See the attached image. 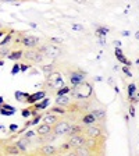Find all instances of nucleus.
<instances>
[{"label": "nucleus", "mask_w": 139, "mask_h": 156, "mask_svg": "<svg viewBox=\"0 0 139 156\" xmlns=\"http://www.w3.org/2000/svg\"><path fill=\"white\" fill-rule=\"evenodd\" d=\"M93 94V89H92V85L88 84L86 81H82L81 84L74 85V89H72V95L78 99H86L91 95Z\"/></svg>", "instance_id": "obj_1"}, {"label": "nucleus", "mask_w": 139, "mask_h": 156, "mask_svg": "<svg viewBox=\"0 0 139 156\" xmlns=\"http://www.w3.org/2000/svg\"><path fill=\"white\" fill-rule=\"evenodd\" d=\"M25 60H28V62H33V63H42L43 62V57H45V55H43L39 49L33 48V49H26L25 52H24V56H23Z\"/></svg>", "instance_id": "obj_2"}, {"label": "nucleus", "mask_w": 139, "mask_h": 156, "mask_svg": "<svg viewBox=\"0 0 139 156\" xmlns=\"http://www.w3.org/2000/svg\"><path fill=\"white\" fill-rule=\"evenodd\" d=\"M39 50L49 58H57L61 56V49L58 48V46H54V45H43L39 48Z\"/></svg>", "instance_id": "obj_3"}, {"label": "nucleus", "mask_w": 139, "mask_h": 156, "mask_svg": "<svg viewBox=\"0 0 139 156\" xmlns=\"http://www.w3.org/2000/svg\"><path fill=\"white\" fill-rule=\"evenodd\" d=\"M84 134L91 138H103V127L99 124H92V126L84 127Z\"/></svg>", "instance_id": "obj_4"}, {"label": "nucleus", "mask_w": 139, "mask_h": 156, "mask_svg": "<svg viewBox=\"0 0 139 156\" xmlns=\"http://www.w3.org/2000/svg\"><path fill=\"white\" fill-rule=\"evenodd\" d=\"M72 124L68 120H58L57 123L53 126V133L56 134V136H61V135H67L70 128H71Z\"/></svg>", "instance_id": "obj_5"}, {"label": "nucleus", "mask_w": 139, "mask_h": 156, "mask_svg": "<svg viewBox=\"0 0 139 156\" xmlns=\"http://www.w3.org/2000/svg\"><path fill=\"white\" fill-rule=\"evenodd\" d=\"M46 78H47V85L49 87L56 88V89H57V88L64 87V81H63V77H61L60 73L53 71L52 74H49Z\"/></svg>", "instance_id": "obj_6"}, {"label": "nucleus", "mask_w": 139, "mask_h": 156, "mask_svg": "<svg viewBox=\"0 0 139 156\" xmlns=\"http://www.w3.org/2000/svg\"><path fill=\"white\" fill-rule=\"evenodd\" d=\"M85 140H86V135H85L84 133L82 134H77V135H71L68 136V146H70V149H75V148H78V146H81L85 144Z\"/></svg>", "instance_id": "obj_7"}, {"label": "nucleus", "mask_w": 139, "mask_h": 156, "mask_svg": "<svg viewBox=\"0 0 139 156\" xmlns=\"http://www.w3.org/2000/svg\"><path fill=\"white\" fill-rule=\"evenodd\" d=\"M21 45L26 49H33V48H38L40 45V39L38 36H33V35H26L21 39Z\"/></svg>", "instance_id": "obj_8"}, {"label": "nucleus", "mask_w": 139, "mask_h": 156, "mask_svg": "<svg viewBox=\"0 0 139 156\" xmlns=\"http://www.w3.org/2000/svg\"><path fill=\"white\" fill-rule=\"evenodd\" d=\"M100 138H91V136H86V140H85V145L92 151V153H102V149L99 148L102 144V141H99Z\"/></svg>", "instance_id": "obj_9"}, {"label": "nucleus", "mask_w": 139, "mask_h": 156, "mask_svg": "<svg viewBox=\"0 0 139 156\" xmlns=\"http://www.w3.org/2000/svg\"><path fill=\"white\" fill-rule=\"evenodd\" d=\"M68 153L75 155V156H89V155H92V151L84 144V145H81V146H78V148H75V149L70 151Z\"/></svg>", "instance_id": "obj_10"}, {"label": "nucleus", "mask_w": 139, "mask_h": 156, "mask_svg": "<svg viewBox=\"0 0 139 156\" xmlns=\"http://www.w3.org/2000/svg\"><path fill=\"white\" fill-rule=\"evenodd\" d=\"M85 75L86 74L82 71H72L71 75H70V81H71L72 85H78L82 81H85Z\"/></svg>", "instance_id": "obj_11"}, {"label": "nucleus", "mask_w": 139, "mask_h": 156, "mask_svg": "<svg viewBox=\"0 0 139 156\" xmlns=\"http://www.w3.org/2000/svg\"><path fill=\"white\" fill-rule=\"evenodd\" d=\"M96 123H99L97 121V119H96V116H95L93 113H86L85 116H82V119H81V124L82 126H92V124H96Z\"/></svg>", "instance_id": "obj_12"}, {"label": "nucleus", "mask_w": 139, "mask_h": 156, "mask_svg": "<svg viewBox=\"0 0 139 156\" xmlns=\"http://www.w3.org/2000/svg\"><path fill=\"white\" fill-rule=\"evenodd\" d=\"M52 131H53V126L46 124V123H42L40 126H38V128H36V134H38L39 136L47 135V134H50Z\"/></svg>", "instance_id": "obj_13"}, {"label": "nucleus", "mask_w": 139, "mask_h": 156, "mask_svg": "<svg viewBox=\"0 0 139 156\" xmlns=\"http://www.w3.org/2000/svg\"><path fill=\"white\" fill-rule=\"evenodd\" d=\"M39 152L42 153V155H56L57 153V148L50 145V144H46V145L39 148Z\"/></svg>", "instance_id": "obj_14"}, {"label": "nucleus", "mask_w": 139, "mask_h": 156, "mask_svg": "<svg viewBox=\"0 0 139 156\" xmlns=\"http://www.w3.org/2000/svg\"><path fill=\"white\" fill-rule=\"evenodd\" d=\"M46 96L45 91H40V92H36V94H32V95H28V98H26V102L28 103H36V102H39L40 99H43V98Z\"/></svg>", "instance_id": "obj_15"}, {"label": "nucleus", "mask_w": 139, "mask_h": 156, "mask_svg": "<svg viewBox=\"0 0 139 156\" xmlns=\"http://www.w3.org/2000/svg\"><path fill=\"white\" fill-rule=\"evenodd\" d=\"M43 123H46V124H50V126H54L56 123L58 121V117L56 116L53 112H50V113H46L45 116H43Z\"/></svg>", "instance_id": "obj_16"}, {"label": "nucleus", "mask_w": 139, "mask_h": 156, "mask_svg": "<svg viewBox=\"0 0 139 156\" xmlns=\"http://www.w3.org/2000/svg\"><path fill=\"white\" fill-rule=\"evenodd\" d=\"M82 133H84V126L82 124H72L67 135L71 136V135H77V134H82Z\"/></svg>", "instance_id": "obj_17"}, {"label": "nucleus", "mask_w": 139, "mask_h": 156, "mask_svg": "<svg viewBox=\"0 0 139 156\" xmlns=\"http://www.w3.org/2000/svg\"><path fill=\"white\" fill-rule=\"evenodd\" d=\"M70 103H71V101H70V98L67 95H57L56 105H58V106H68Z\"/></svg>", "instance_id": "obj_18"}, {"label": "nucleus", "mask_w": 139, "mask_h": 156, "mask_svg": "<svg viewBox=\"0 0 139 156\" xmlns=\"http://www.w3.org/2000/svg\"><path fill=\"white\" fill-rule=\"evenodd\" d=\"M92 113L96 116V119H97L99 123H103V121L106 120V110H103V109H95Z\"/></svg>", "instance_id": "obj_19"}, {"label": "nucleus", "mask_w": 139, "mask_h": 156, "mask_svg": "<svg viewBox=\"0 0 139 156\" xmlns=\"http://www.w3.org/2000/svg\"><path fill=\"white\" fill-rule=\"evenodd\" d=\"M4 152H6L7 155H19V153H21V149H19L17 145H9L4 148Z\"/></svg>", "instance_id": "obj_20"}, {"label": "nucleus", "mask_w": 139, "mask_h": 156, "mask_svg": "<svg viewBox=\"0 0 139 156\" xmlns=\"http://www.w3.org/2000/svg\"><path fill=\"white\" fill-rule=\"evenodd\" d=\"M116 57H117V60L118 62H121V63H124V64H127V66H131V62H128L125 57H124V55H123V52H121V49L120 48H117L116 46Z\"/></svg>", "instance_id": "obj_21"}, {"label": "nucleus", "mask_w": 139, "mask_h": 156, "mask_svg": "<svg viewBox=\"0 0 139 156\" xmlns=\"http://www.w3.org/2000/svg\"><path fill=\"white\" fill-rule=\"evenodd\" d=\"M28 144H29V138H24V140H19L16 142V145L18 146L19 149H21V152H25L26 149H28Z\"/></svg>", "instance_id": "obj_22"}, {"label": "nucleus", "mask_w": 139, "mask_h": 156, "mask_svg": "<svg viewBox=\"0 0 139 156\" xmlns=\"http://www.w3.org/2000/svg\"><path fill=\"white\" fill-rule=\"evenodd\" d=\"M24 56V52L23 50H14V52H10V55L7 56V58H10V60H19V58Z\"/></svg>", "instance_id": "obj_23"}, {"label": "nucleus", "mask_w": 139, "mask_h": 156, "mask_svg": "<svg viewBox=\"0 0 139 156\" xmlns=\"http://www.w3.org/2000/svg\"><path fill=\"white\" fill-rule=\"evenodd\" d=\"M49 102H50V99H49V98H43L42 99V102H39V103H36V109H38V110H43V109H46V107L49 106Z\"/></svg>", "instance_id": "obj_24"}, {"label": "nucleus", "mask_w": 139, "mask_h": 156, "mask_svg": "<svg viewBox=\"0 0 139 156\" xmlns=\"http://www.w3.org/2000/svg\"><path fill=\"white\" fill-rule=\"evenodd\" d=\"M54 71V66L53 64H45V66H42V73L47 77L49 74H52V73Z\"/></svg>", "instance_id": "obj_25"}, {"label": "nucleus", "mask_w": 139, "mask_h": 156, "mask_svg": "<svg viewBox=\"0 0 139 156\" xmlns=\"http://www.w3.org/2000/svg\"><path fill=\"white\" fill-rule=\"evenodd\" d=\"M109 32V28L107 27H97L96 28V35L97 36H106Z\"/></svg>", "instance_id": "obj_26"}, {"label": "nucleus", "mask_w": 139, "mask_h": 156, "mask_svg": "<svg viewBox=\"0 0 139 156\" xmlns=\"http://www.w3.org/2000/svg\"><path fill=\"white\" fill-rule=\"evenodd\" d=\"M127 92H128V98H134V95H135L136 92V85L135 84H130L128 85V89H127Z\"/></svg>", "instance_id": "obj_27"}, {"label": "nucleus", "mask_w": 139, "mask_h": 156, "mask_svg": "<svg viewBox=\"0 0 139 156\" xmlns=\"http://www.w3.org/2000/svg\"><path fill=\"white\" fill-rule=\"evenodd\" d=\"M26 98H28V94H24V92H21V91L16 92V99L17 101L24 102V101H26Z\"/></svg>", "instance_id": "obj_28"}, {"label": "nucleus", "mask_w": 139, "mask_h": 156, "mask_svg": "<svg viewBox=\"0 0 139 156\" xmlns=\"http://www.w3.org/2000/svg\"><path fill=\"white\" fill-rule=\"evenodd\" d=\"M42 119H43V116H42V114H39V116H38V114H36V116H35V119H33L32 121H29V123H26V124H25V127H28V126H35V124H38L39 121L42 120Z\"/></svg>", "instance_id": "obj_29"}, {"label": "nucleus", "mask_w": 139, "mask_h": 156, "mask_svg": "<svg viewBox=\"0 0 139 156\" xmlns=\"http://www.w3.org/2000/svg\"><path fill=\"white\" fill-rule=\"evenodd\" d=\"M10 55V49L7 46H0V57H6Z\"/></svg>", "instance_id": "obj_30"}, {"label": "nucleus", "mask_w": 139, "mask_h": 156, "mask_svg": "<svg viewBox=\"0 0 139 156\" xmlns=\"http://www.w3.org/2000/svg\"><path fill=\"white\" fill-rule=\"evenodd\" d=\"M50 112H53V113H61V114H65V110H64V106H56V107H53Z\"/></svg>", "instance_id": "obj_31"}, {"label": "nucleus", "mask_w": 139, "mask_h": 156, "mask_svg": "<svg viewBox=\"0 0 139 156\" xmlns=\"http://www.w3.org/2000/svg\"><path fill=\"white\" fill-rule=\"evenodd\" d=\"M70 91H71V88H68V87H61V88H60V89L57 91V95H67Z\"/></svg>", "instance_id": "obj_32"}, {"label": "nucleus", "mask_w": 139, "mask_h": 156, "mask_svg": "<svg viewBox=\"0 0 139 156\" xmlns=\"http://www.w3.org/2000/svg\"><path fill=\"white\" fill-rule=\"evenodd\" d=\"M19 71H21V66H19V64H17V63H16V64L13 66V68H11V74H13V75H16V74H18Z\"/></svg>", "instance_id": "obj_33"}, {"label": "nucleus", "mask_w": 139, "mask_h": 156, "mask_svg": "<svg viewBox=\"0 0 139 156\" xmlns=\"http://www.w3.org/2000/svg\"><path fill=\"white\" fill-rule=\"evenodd\" d=\"M10 41H11V34H9V35H7L6 38H4L3 41L0 42V46H7V45H9Z\"/></svg>", "instance_id": "obj_34"}, {"label": "nucleus", "mask_w": 139, "mask_h": 156, "mask_svg": "<svg viewBox=\"0 0 139 156\" xmlns=\"http://www.w3.org/2000/svg\"><path fill=\"white\" fill-rule=\"evenodd\" d=\"M123 71H124V74H125L127 77H132V73L130 71V68L127 67V66H124V67H123Z\"/></svg>", "instance_id": "obj_35"}, {"label": "nucleus", "mask_w": 139, "mask_h": 156, "mask_svg": "<svg viewBox=\"0 0 139 156\" xmlns=\"http://www.w3.org/2000/svg\"><path fill=\"white\" fill-rule=\"evenodd\" d=\"M72 29H75V31H84V25H79V24H72Z\"/></svg>", "instance_id": "obj_36"}, {"label": "nucleus", "mask_w": 139, "mask_h": 156, "mask_svg": "<svg viewBox=\"0 0 139 156\" xmlns=\"http://www.w3.org/2000/svg\"><path fill=\"white\" fill-rule=\"evenodd\" d=\"M14 112H16V110H9V112H6V109H3V110L0 112V113L3 114V116H11V114H14Z\"/></svg>", "instance_id": "obj_37"}, {"label": "nucleus", "mask_w": 139, "mask_h": 156, "mask_svg": "<svg viewBox=\"0 0 139 156\" xmlns=\"http://www.w3.org/2000/svg\"><path fill=\"white\" fill-rule=\"evenodd\" d=\"M29 116H31V110H29V109H24L23 110V117H25L26 119V117H29Z\"/></svg>", "instance_id": "obj_38"}, {"label": "nucleus", "mask_w": 139, "mask_h": 156, "mask_svg": "<svg viewBox=\"0 0 139 156\" xmlns=\"http://www.w3.org/2000/svg\"><path fill=\"white\" fill-rule=\"evenodd\" d=\"M99 42H100L102 46L106 45V36H99Z\"/></svg>", "instance_id": "obj_39"}, {"label": "nucleus", "mask_w": 139, "mask_h": 156, "mask_svg": "<svg viewBox=\"0 0 139 156\" xmlns=\"http://www.w3.org/2000/svg\"><path fill=\"white\" fill-rule=\"evenodd\" d=\"M19 66H21V73H25L26 70L29 68V66H28V64H19Z\"/></svg>", "instance_id": "obj_40"}, {"label": "nucleus", "mask_w": 139, "mask_h": 156, "mask_svg": "<svg viewBox=\"0 0 139 156\" xmlns=\"http://www.w3.org/2000/svg\"><path fill=\"white\" fill-rule=\"evenodd\" d=\"M35 134H36V131H28V133L25 134V136H26V138H31V136H33Z\"/></svg>", "instance_id": "obj_41"}, {"label": "nucleus", "mask_w": 139, "mask_h": 156, "mask_svg": "<svg viewBox=\"0 0 139 156\" xmlns=\"http://www.w3.org/2000/svg\"><path fill=\"white\" fill-rule=\"evenodd\" d=\"M130 114H131V116H135V107H134L132 106V105H131V106H130Z\"/></svg>", "instance_id": "obj_42"}, {"label": "nucleus", "mask_w": 139, "mask_h": 156, "mask_svg": "<svg viewBox=\"0 0 139 156\" xmlns=\"http://www.w3.org/2000/svg\"><path fill=\"white\" fill-rule=\"evenodd\" d=\"M52 41L53 42H57V43H63V39H60V38H52Z\"/></svg>", "instance_id": "obj_43"}, {"label": "nucleus", "mask_w": 139, "mask_h": 156, "mask_svg": "<svg viewBox=\"0 0 139 156\" xmlns=\"http://www.w3.org/2000/svg\"><path fill=\"white\" fill-rule=\"evenodd\" d=\"M17 128H18V127H17V124H11V126H10V130H11V131H16Z\"/></svg>", "instance_id": "obj_44"}, {"label": "nucleus", "mask_w": 139, "mask_h": 156, "mask_svg": "<svg viewBox=\"0 0 139 156\" xmlns=\"http://www.w3.org/2000/svg\"><path fill=\"white\" fill-rule=\"evenodd\" d=\"M114 45H116L117 48H120V46H121V42H120V41H116V42H114Z\"/></svg>", "instance_id": "obj_45"}, {"label": "nucleus", "mask_w": 139, "mask_h": 156, "mask_svg": "<svg viewBox=\"0 0 139 156\" xmlns=\"http://www.w3.org/2000/svg\"><path fill=\"white\" fill-rule=\"evenodd\" d=\"M123 36H130V32L128 31H123Z\"/></svg>", "instance_id": "obj_46"}, {"label": "nucleus", "mask_w": 139, "mask_h": 156, "mask_svg": "<svg viewBox=\"0 0 139 156\" xmlns=\"http://www.w3.org/2000/svg\"><path fill=\"white\" fill-rule=\"evenodd\" d=\"M0 2H9V3H14L16 0H0Z\"/></svg>", "instance_id": "obj_47"}, {"label": "nucleus", "mask_w": 139, "mask_h": 156, "mask_svg": "<svg viewBox=\"0 0 139 156\" xmlns=\"http://www.w3.org/2000/svg\"><path fill=\"white\" fill-rule=\"evenodd\" d=\"M135 36H136V39H139V32H136V35H135Z\"/></svg>", "instance_id": "obj_48"}, {"label": "nucleus", "mask_w": 139, "mask_h": 156, "mask_svg": "<svg viewBox=\"0 0 139 156\" xmlns=\"http://www.w3.org/2000/svg\"><path fill=\"white\" fill-rule=\"evenodd\" d=\"M0 103H3V98L0 96Z\"/></svg>", "instance_id": "obj_49"}, {"label": "nucleus", "mask_w": 139, "mask_h": 156, "mask_svg": "<svg viewBox=\"0 0 139 156\" xmlns=\"http://www.w3.org/2000/svg\"><path fill=\"white\" fill-rule=\"evenodd\" d=\"M3 34H4V32H3V31H2V29H0V36L3 35Z\"/></svg>", "instance_id": "obj_50"}, {"label": "nucleus", "mask_w": 139, "mask_h": 156, "mask_svg": "<svg viewBox=\"0 0 139 156\" xmlns=\"http://www.w3.org/2000/svg\"><path fill=\"white\" fill-rule=\"evenodd\" d=\"M0 29H3V25H2V24H0Z\"/></svg>", "instance_id": "obj_51"}]
</instances>
